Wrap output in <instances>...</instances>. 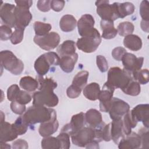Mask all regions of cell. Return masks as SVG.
Here are the masks:
<instances>
[{"instance_id":"obj_1","label":"cell","mask_w":149,"mask_h":149,"mask_svg":"<svg viewBox=\"0 0 149 149\" xmlns=\"http://www.w3.org/2000/svg\"><path fill=\"white\" fill-rule=\"evenodd\" d=\"M22 116L29 125H33L56 119V113L54 109L47 108L45 106L33 105Z\"/></svg>"},{"instance_id":"obj_2","label":"cell","mask_w":149,"mask_h":149,"mask_svg":"<svg viewBox=\"0 0 149 149\" xmlns=\"http://www.w3.org/2000/svg\"><path fill=\"white\" fill-rule=\"evenodd\" d=\"M133 79L131 73L125 69H121L119 67H113L108 70L106 83L114 88L122 90Z\"/></svg>"},{"instance_id":"obj_3","label":"cell","mask_w":149,"mask_h":149,"mask_svg":"<svg viewBox=\"0 0 149 149\" xmlns=\"http://www.w3.org/2000/svg\"><path fill=\"white\" fill-rule=\"evenodd\" d=\"M0 59L1 66L13 74L19 75L23 71L24 63L12 51H2L0 53Z\"/></svg>"},{"instance_id":"obj_4","label":"cell","mask_w":149,"mask_h":149,"mask_svg":"<svg viewBox=\"0 0 149 149\" xmlns=\"http://www.w3.org/2000/svg\"><path fill=\"white\" fill-rule=\"evenodd\" d=\"M53 90L51 88H42L35 92L33 95V105H43L48 107L56 106L59 100Z\"/></svg>"},{"instance_id":"obj_5","label":"cell","mask_w":149,"mask_h":149,"mask_svg":"<svg viewBox=\"0 0 149 149\" xmlns=\"http://www.w3.org/2000/svg\"><path fill=\"white\" fill-rule=\"evenodd\" d=\"M72 143L79 147H86L90 143L95 140V129L91 127H83L72 134Z\"/></svg>"},{"instance_id":"obj_6","label":"cell","mask_w":149,"mask_h":149,"mask_svg":"<svg viewBox=\"0 0 149 149\" xmlns=\"http://www.w3.org/2000/svg\"><path fill=\"white\" fill-rule=\"evenodd\" d=\"M101 42V37L98 31L90 36L80 38L76 46L79 49L86 53H91L96 51Z\"/></svg>"},{"instance_id":"obj_7","label":"cell","mask_w":149,"mask_h":149,"mask_svg":"<svg viewBox=\"0 0 149 149\" xmlns=\"http://www.w3.org/2000/svg\"><path fill=\"white\" fill-rule=\"evenodd\" d=\"M109 1L102 0L95 2L97 13L102 20L114 21L119 18L116 8V2L109 4Z\"/></svg>"},{"instance_id":"obj_8","label":"cell","mask_w":149,"mask_h":149,"mask_svg":"<svg viewBox=\"0 0 149 149\" xmlns=\"http://www.w3.org/2000/svg\"><path fill=\"white\" fill-rule=\"evenodd\" d=\"M34 42L42 49L50 51L58 45L60 42V36L54 31L42 36L36 35L34 37Z\"/></svg>"},{"instance_id":"obj_9","label":"cell","mask_w":149,"mask_h":149,"mask_svg":"<svg viewBox=\"0 0 149 149\" xmlns=\"http://www.w3.org/2000/svg\"><path fill=\"white\" fill-rule=\"evenodd\" d=\"M95 21L90 14H85L81 16L77 23L78 32L81 37L90 36L98 30L94 27Z\"/></svg>"},{"instance_id":"obj_10","label":"cell","mask_w":149,"mask_h":149,"mask_svg":"<svg viewBox=\"0 0 149 149\" xmlns=\"http://www.w3.org/2000/svg\"><path fill=\"white\" fill-rule=\"evenodd\" d=\"M130 110L129 105L125 101L118 98H112L108 111L111 119H121Z\"/></svg>"},{"instance_id":"obj_11","label":"cell","mask_w":149,"mask_h":149,"mask_svg":"<svg viewBox=\"0 0 149 149\" xmlns=\"http://www.w3.org/2000/svg\"><path fill=\"white\" fill-rule=\"evenodd\" d=\"M124 69L132 74L141 69L144 61L143 57H136L134 54L126 52L122 58Z\"/></svg>"},{"instance_id":"obj_12","label":"cell","mask_w":149,"mask_h":149,"mask_svg":"<svg viewBox=\"0 0 149 149\" xmlns=\"http://www.w3.org/2000/svg\"><path fill=\"white\" fill-rule=\"evenodd\" d=\"M115 88L105 83L102 90L100 91L98 100H100V111L104 112H108L110 107L111 100L113 98V94Z\"/></svg>"},{"instance_id":"obj_13","label":"cell","mask_w":149,"mask_h":149,"mask_svg":"<svg viewBox=\"0 0 149 149\" xmlns=\"http://www.w3.org/2000/svg\"><path fill=\"white\" fill-rule=\"evenodd\" d=\"M85 123V114L83 112L74 115L71 118L70 122L65 125L61 132H65L70 136L77 132L84 127Z\"/></svg>"},{"instance_id":"obj_14","label":"cell","mask_w":149,"mask_h":149,"mask_svg":"<svg viewBox=\"0 0 149 149\" xmlns=\"http://www.w3.org/2000/svg\"><path fill=\"white\" fill-rule=\"evenodd\" d=\"M15 6L13 4L4 3L1 5L0 16L2 21L10 27H15L16 20L14 10Z\"/></svg>"},{"instance_id":"obj_15","label":"cell","mask_w":149,"mask_h":149,"mask_svg":"<svg viewBox=\"0 0 149 149\" xmlns=\"http://www.w3.org/2000/svg\"><path fill=\"white\" fill-rule=\"evenodd\" d=\"M14 13L16 20L15 27L25 29L32 19V15L29 11V8L16 6Z\"/></svg>"},{"instance_id":"obj_16","label":"cell","mask_w":149,"mask_h":149,"mask_svg":"<svg viewBox=\"0 0 149 149\" xmlns=\"http://www.w3.org/2000/svg\"><path fill=\"white\" fill-rule=\"evenodd\" d=\"M118 148L120 149H134L141 148V141L140 136L135 132H131L122 138L118 143Z\"/></svg>"},{"instance_id":"obj_17","label":"cell","mask_w":149,"mask_h":149,"mask_svg":"<svg viewBox=\"0 0 149 149\" xmlns=\"http://www.w3.org/2000/svg\"><path fill=\"white\" fill-rule=\"evenodd\" d=\"M132 115L137 122H142L144 127H149V105L139 104L130 111Z\"/></svg>"},{"instance_id":"obj_18","label":"cell","mask_w":149,"mask_h":149,"mask_svg":"<svg viewBox=\"0 0 149 149\" xmlns=\"http://www.w3.org/2000/svg\"><path fill=\"white\" fill-rule=\"evenodd\" d=\"M122 119L113 120L111 123V140L118 144L119 141L124 137Z\"/></svg>"},{"instance_id":"obj_19","label":"cell","mask_w":149,"mask_h":149,"mask_svg":"<svg viewBox=\"0 0 149 149\" xmlns=\"http://www.w3.org/2000/svg\"><path fill=\"white\" fill-rule=\"evenodd\" d=\"M17 136L18 134L14 130L12 124L5 121L1 123L0 140L1 141H12L16 139Z\"/></svg>"},{"instance_id":"obj_20","label":"cell","mask_w":149,"mask_h":149,"mask_svg":"<svg viewBox=\"0 0 149 149\" xmlns=\"http://www.w3.org/2000/svg\"><path fill=\"white\" fill-rule=\"evenodd\" d=\"M59 123L56 119H53L48 121L41 123L38 129L40 134L44 137L50 136L58 129Z\"/></svg>"},{"instance_id":"obj_21","label":"cell","mask_w":149,"mask_h":149,"mask_svg":"<svg viewBox=\"0 0 149 149\" xmlns=\"http://www.w3.org/2000/svg\"><path fill=\"white\" fill-rule=\"evenodd\" d=\"M77 59L78 54L76 52L72 55L62 56L60 58L59 66L63 72L70 73L73 71Z\"/></svg>"},{"instance_id":"obj_22","label":"cell","mask_w":149,"mask_h":149,"mask_svg":"<svg viewBox=\"0 0 149 149\" xmlns=\"http://www.w3.org/2000/svg\"><path fill=\"white\" fill-rule=\"evenodd\" d=\"M85 121L90 127L94 129L98 127L104 122L101 113L95 109H90L85 113Z\"/></svg>"},{"instance_id":"obj_23","label":"cell","mask_w":149,"mask_h":149,"mask_svg":"<svg viewBox=\"0 0 149 149\" xmlns=\"http://www.w3.org/2000/svg\"><path fill=\"white\" fill-rule=\"evenodd\" d=\"M101 29L102 31V37L104 39L113 38L118 34L117 29L114 27L113 22L108 20H101Z\"/></svg>"},{"instance_id":"obj_24","label":"cell","mask_w":149,"mask_h":149,"mask_svg":"<svg viewBox=\"0 0 149 149\" xmlns=\"http://www.w3.org/2000/svg\"><path fill=\"white\" fill-rule=\"evenodd\" d=\"M51 66V63L44 54L40 55L34 62V69L39 76H43L48 73Z\"/></svg>"},{"instance_id":"obj_25","label":"cell","mask_w":149,"mask_h":149,"mask_svg":"<svg viewBox=\"0 0 149 149\" xmlns=\"http://www.w3.org/2000/svg\"><path fill=\"white\" fill-rule=\"evenodd\" d=\"M123 44L128 49L137 51L141 48L142 41L138 36L131 34L125 36L123 40Z\"/></svg>"},{"instance_id":"obj_26","label":"cell","mask_w":149,"mask_h":149,"mask_svg":"<svg viewBox=\"0 0 149 149\" xmlns=\"http://www.w3.org/2000/svg\"><path fill=\"white\" fill-rule=\"evenodd\" d=\"M100 85L97 83H91L84 87L83 89V95L91 101H95L98 99L100 93Z\"/></svg>"},{"instance_id":"obj_27","label":"cell","mask_w":149,"mask_h":149,"mask_svg":"<svg viewBox=\"0 0 149 149\" xmlns=\"http://www.w3.org/2000/svg\"><path fill=\"white\" fill-rule=\"evenodd\" d=\"M76 19L71 15H65L63 16L59 22L60 28L64 32L73 31L76 28Z\"/></svg>"},{"instance_id":"obj_28","label":"cell","mask_w":149,"mask_h":149,"mask_svg":"<svg viewBox=\"0 0 149 149\" xmlns=\"http://www.w3.org/2000/svg\"><path fill=\"white\" fill-rule=\"evenodd\" d=\"M116 8L119 18H124L128 15H132L135 9L134 5L129 2L124 3L116 2Z\"/></svg>"},{"instance_id":"obj_29","label":"cell","mask_w":149,"mask_h":149,"mask_svg":"<svg viewBox=\"0 0 149 149\" xmlns=\"http://www.w3.org/2000/svg\"><path fill=\"white\" fill-rule=\"evenodd\" d=\"M19 85L23 90L33 92L38 88L39 83L37 79H35L31 76H24L21 78Z\"/></svg>"},{"instance_id":"obj_30","label":"cell","mask_w":149,"mask_h":149,"mask_svg":"<svg viewBox=\"0 0 149 149\" xmlns=\"http://www.w3.org/2000/svg\"><path fill=\"white\" fill-rule=\"evenodd\" d=\"M75 42L72 40L65 41L57 48V52L61 57L64 55H72L75 53Z\"/></svg>"},{"instance_id":"obj_31","label":"cell","mask_w":149,"mask_h":149,"mask_svg":"<svg viewBox=\"0 0 149 149\" xmlns=\"http://www.w3.org/2000/svg\"><path fill=\"white\" fill-rule=\"evenodd\" d=\"M122 121L123 132L126 135H127L132 132V129L135 127L138 122L133 117L130 111L123 116Z\"/></svg>"},{"instance_id":"obj_32","label":"cell","mask_w":149,"mask_h":149,"mask_svg":"<svg viewBox=\"0 0 149 149\" xmlns=\"http://www.w3.org/2000/svg\"><path fill=\"white\" fill-rule=\"evenodd\" d=\"M89 73L86 70H82L77 73L72 81V85L82 90L87 82Z\"/></svg>"},{"instance_id":"obj_33","label":"cell","mask_w":149,"mask_h":149,"mask_svg":"<svg viewBox=\"0 0 149 149\" xmlns=\"http://www.w3.org/2000/svg\"><path fill=\"white\" fill-rule=\"evenodd\" d=\"M33 26L36 35L38 36H42L47 34L52 29V26L49 23L39 21L35 22Z\"/></svg>"},{"instance_id":"obj_34","label":"cell","mask_w":149,"mask_h":149,"mask_svg":"<svg viewBox=\"0 0 149 149\" xmlns=\"http://www.w3.org/2000/svg\"><path fill=\"white\" fill-rule=\"evenodd\" d=\"M41 147L44 149L61 148L59 140L55 137H45L41 141Z\"/></svg>"},{"instance_id":"obj_35","label":"cell","mask_w":149,"mask_h":149,"mask_svg":"<svg viewBox=\"0 0 149 149\" xmlns=\"http://www.w3.org/2000/svg\"><path fill=\"white\" fill-rule=\"evenodd\" d=\"M122 90L126 94L132 96H136L140 94L141 88L140 84L137 81L134 80H132L129 83V84Z\"/></svg>"},{"instance_id":"obj_36","label":"cell","mask_w":149,"mask_h":149,"mask_svg":"<svg viewBox=\"0 0 149 149\" xmlns=\"http://www.w3.org/2000/svg\"><path fill=\"white\" fill-rule=\"evenodd\" d=\"M132 77L134 80L137 81L139 84H146L149 81V73L147 69H140L132 73Z\"/></svg>"},{"instance_id":"obj_37","label":"cell","mask_w":149,"mask_h":149,"mask_svg":"<svg viewBox=\"0 0 149 149\" xmlns=\"http://www.w3.org/2000/svg\"><path fill=\"white\" fill-rule=\"evenodd\" d=\"M12 125L14 130L19 136L24 134L27 132L29 126L22 116L19 117Z\"/></svg>"},{"instance_id":"obj_38","label":"cell","mask_w":149,"mask_h":149,"mask_svg":"<svg viewBox=\"0 0 149 149\" xmlns=\"http://www.w3.org/2000/svg\"><path fill=\"white\" fill-rule=\"evenodd\" d=\"M37 80L38 81L39 86L38 90H41L42 88H51L54 90L57 87V83L51 78L43 77L41 76H38L37 77Z\"/></svg>"},{"instance_id":"obj_39","label":"cell","mask_w":149,"mask_h":149,"mask_svg":"<svg viewBox=\"0 0 149 149\" xmlns=\"http://www.w3.org/2000/svg\"><path fill=\"white\" fill-rule=\"evenodd\" d=\"M134 29V26L132 22H124L118 26V33L121 36H126L131 34Z\"/></svg>"},{"instance_id":"obj_40","label":"cell","mask_w":149,"mask_h":149,"mask_svg":"<svg viewBox=\"0 0 149 149\" xmlns=\"http://www.w3.org/2000/svg\"><path fill=\"white\" fill-rule=\"evenodd\" d=\"M24 31V29L23 28L18 27H15V31L12 33L10 38V40L12 44L16 45L22 42V41L23 39Z\"/></svg>"},{"instance_id":"obj_41","label":"cell","mask_w":149,"mask_h":149,"mask_svg":"<svg viewBox=\"0 0 149 149\" xmlns=\"http://www.w3.org/2000/svg\"><path fill=\"white\" fill-rule=\"evenodd\" d=\"M56 137L59 140L61 148L68 149L70 148V135L68 133L65 132H61Z\"/></svg>"},{"instance_id":"obj_42","label":"cell","mask_w":149,"mask_h":149,"mask_svg":"<svg viewBox=\"0 0 149 149\" xmlns=\"http://www.w3.org/2000/svg\"><path fill=\"white\" fill-rule=\"evenodd\" d=\"M149 3L147 1H143L140 5V14L142 20L149 21Z\"/></svg>"},{"instance_id":"obj_43","label":"cell","mask_w":149,"mask_h":149,"mask_svg":"<svg viewBox=\"0 0 149 149\" xmlns=\"http://www.w3.org/2000/svg\"><path fill=\"white\" fill-rule=\"evenodd\" d=\"M21 90L17 84L10 86L7 90V98L10 101H15L16 97Z\"/></svg>"},{"instance_id":"obj_44","label":"cell","mask_w":149,"mask_h":149,"mask_svg":"<svg viewBox=\"0 0 149 149\" xmlns=\"http://www.w3.org/2000/svg\"><path fill=\"white\" fill-rule=\"evenodd\" d=\"M31 95L27 91L20 90L16 97L15 101L20 104L26 105L31 101Z\"/></svg>"},{"instance_id":"obj_45","label":"cell","mask_w":149,"mask_h":149,"mask_svg":"<svg viewBox=\"0 0 149 149\" xmlns=\"http://www.w3.org/2000/svg\"><path fill=\"white\" fill-rule=\"evenodd\" d=\"M139 136L141 138V148H148V130L147 128H141L139 130Z\"/></svg>"},{"instance_id":"obj_46","label":"cell","mask_w":149,"mask_h":149,"mask_svg":"<svg viewBox=\"0 0 149 149\" xmlns=\"http://www.w3.org/2000/svg\"><path fill=\"white\" fill-rule=\"evenodd\" d=\"M12 31L11 28L7 25H2L0 27V38L2 41H6L10 39Z\"/></svg>"},{"instance_id":"obj_47","label":"cell","mask_w":149,"mask_h":149,"mask_svg":"<svg viewBox=\"0 0 149 149\" xmlns=\"http://www.w3.org/2000/svg\"><path fill=\"white\" fill-rule=\"evenodd\" d=\"M96 62L97 67L101 72L104 73L107 71L108 68V62L106 58L104 56L97 55L96 57Z\"/></svg>"},{"instance_id":"obj_48","label":"cell","mask_w":149,"mask_h":149,"mask_svg":"<svg viewBox=\"0 0 149 149\" xmlns=\"http://www.w3.org/2000/svg\"><path fill=\"white\" fill-rule=\"evenodd\" d=\"M11 110L16 114L17 115H22L26 111V106L25 105L19 103L16 101H12L10 105Z\"/></svg>"},{"instance_id":"obj_49","label":"cell","mask_w":149,"mask_h":149,"mask_svg":"<svg viewBox=\"0 0 149 149\" xmlns=\"http://www.w3.org/2000/svg\"><path fill=\"white\" fill-rule=\"evenodd\" d=\"M81 91V90L71 84L66 90V94L70 98H76L80 95Z\"/></svg>"},{"instance_id":"obj_50","label":"cell","mask_w":149,"mask_h":149,"mask_svg":"<svg viewBox=\"0 0 149 149\" xmlns=\"http://www.w3.org/2000/svg\"><path fill=\"white\" fill-rule=\"evenodd\" d=\"M126 52V50L121 47L115 48L112 51V57L118 61H120L124 54Z\"/></svg>"},{"instance_id":"obj_51","label":"cell","mask_w":149,"mask_h":149,"mask_svg":"<svg viewBox=\"0 0 149 149\" xmlns=\"http://www.w3.org/2000/svg\"><path fill=\"white\" fill-rule=\"evenodd\" d=\"M51 2L49 0H40L37 1V6L38 9L42 12H48L51 9Z\"/></svg>"},{"instance_id":"obj_52","label":"cell","mask_w":149,"mask_h":149,"mask_svg":"<svg viewBox=\"0 0 149 149\" xmlns=\"http://www.w3.org/2000/svg\"><path fill=\"white\" fill-rule=\"evenodd\" d=\"M65 4V2L64 1L52 0L51 2V8L55 12H59L63 9Z\"/></svg>"},{"instance_id":"obj_53","label":"cell","mask_w":149,"mask_h":149,"mask_svg":"<svg viewBox=\"0 0 149 149\" xmlns=\"http://www.w3.org/2000/svg\"><path fill=\"white\" fill-rule=\"evenodd\" d=\"M12 147L13 148L15 149H19V148H22V149H27L29 147L28 146V143L27 142L23 140V139H18L16 140V141H15L13 144H12Z\"/></svg>"},{"instance_id":"obj_54","label":"cell","mask_w":149,"mask_h":149,"mask_svg":"<svg viewBox=\"0 0 149 149\" xmlns=\"http://www.w3.org/2000/svg\"><path fill=\"white\" fill-rule=\"evenodd\" d=\"M15 3H16V6L26 7L30 8L33 3L32 1H15Z\"/></svg>"},{"instance_id":"obj_55","label":"cell","mask_w":149,"mask_h":149,"mask_svg":"<svg viewBox=\"0 0 149 149\" xmlns=\"http://www.w3.org/2000/svg\"><path fill=\"white\" fill-rule=\"evenodd\" d=\"M141 28L146 33H148L149 31V25H148V21L142 20L141 22Z\"/></svg>"},{"instance_id":"obj_56","label":"cell","mask_w":149,"mask_h":149,"mask_svg":"<svg viewBox=\"0 0 149 149\" xmlns=\"http://www.w3.org/2000/svg\"><path fill=\"white\" fill-rule=\"evenodd\" d=\"M5 121V115L2 112V111H1V123Z\"/></svg>"}]
</instances>
